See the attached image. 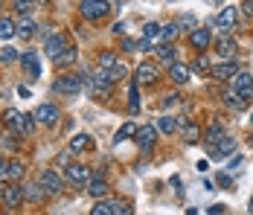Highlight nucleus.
Returning a JSON list of instances; mask_svg holds the SVG:
<instances>
[{"instance_id": "21", "label": "nucleus", "mask_w": 253, "mask_h": 215, "mask_svg": "<svg viewBox=\"0 0 253 215\" xmlns=\"http://www.w3.org/2000/svg\"><path fill=\"white\" fill-rule=\"evenodd\" d=\"M117 207H120V201H114V198H99L96 207L90 210V215H117Z\"/></svg>"}, {"instance_id": "49", "label": "nucleus", "mask_w": 253, "mask_h": 215, "mask_svg": "<svg viewBox=\"0 0 253 215\" xmlns=\"http://www.w3.org/2000/svg\"><path fill=\"white\" fill-rule=\"evenodd\" d=\"M0 99H3V90H0Z\"/></svg>"}, {"instance_id": "14", "label": "nucleus", "mask_w": 253, "mask_h": 215, "mask_svg": "<svg viewBox=\"0 0 253 215\" xmlns=\"http://www.w3.org/2000/svg\"><path fill=\"white\" fill-rule=\"evenodd\" d=\"M215 52L221 55V61H230V58H236V52H239V44H236V38H230V35H224V38H218L215 41Z\"/></svg>"}, {"instance_id": "6", "label": "nucleus", "mask_w": 253, "mask_h": 215, "mask_svg": "<svg viewBox=\"0 0 253 215\" xmlns=\"http://www.w3.org/2000/svg\"><path fill=\"white\" fill-rule=\"evenodd\" d=\"M32 117H35L38 125H55L58 117H61V108H58V105H52V102H44V105H38V108H35V114H32Z\"/></svg>"}, {"instance_id": "18", "label": "nucleus", "mask_w": 253, "mask_h": 215, "mask_svg": "<svg viewBox=\"0 0 253 215\" xmlns=\"http://www.w3.org/2000/svg\"><path fill=\"white\" fill-rule=\"evenodd\" d=\"M67 44H70V41H67V38H64V35H61V32H52L50 38H47V41H44V52H47V55H50V58H55V55H58V52H61V49L67 47Z\"/></svg>"}, {"instance_id": "25", "label": "nucleus", "mask_w": 253, "mask_h": 215, "mask_svg": "<svg viewBox=\"0 0 253 215\" xmlns=\"http://www.w3.org/2000/svg\"><path fill=\"white\" fill-rule=\"evenodd\" d=\"M169 76H172V82H175V85H186V82H189V64L175 61V64L169 67Z\"/></svg>"}, {"instance_id": "29", "label": "nucleus", "mask_w": 253, "mask_h": 215, "mask_svg": "<svg viewBox=\"0 0 253 215\" xmlns=\"http://www.w3.org/2000/svg\"><path fill=\"white\" fill-rule=\"evenodd\" d=\"M18 35V21L15 18H0V38H15Z\"/></svg>"}, {"instance_id": "5", "label": "nucleus", "mask_w": 253, "mask_h": 215, "mask_svg": "<svg viewBox=\"0 0 253 215\" xmlns=\"http://www.w3.org/2000/svg\"><path fill=\"white\" fill-rule=\"evenodd\" d=\"M189 44H192L195 52H207V49L212 47V29H210V26L192 29V32H189Z\"/></svg>"}, {"instance_id": "4", "label": "nucleus", "mask_w": 253, "mask_h": 215, "mask_svg": "<svg viewBox=\"0 0 253 215\" xmlns=\"http://www.w3.org/2000/svg\"><path fill=\"white\" fill-rule=\"evenodd\" d=\"M38 183L47 189V195H58V192L64 189V177H61L55 169H44V172L38 174Z\"/></svg>"}, {"instance_id": "46", "label": "nucleus", "mask_w": 253, "mask_h": 215, "mask_svg": "<svg viewBox=\"0 0 253 215\" xmlns=\"http://www.w3.org/2000/svg\"><path fill=\"white\" fill-rule=\"evenodd\" d=\"M248 210H251V215H253V198H251V204H248Z\"/></svg>"}, {"instance_id": "39", "label": "nucleus", "mask_w": 253, "mask_h": 215, "mask_svg": "<svg viewBox=\"0 0 253 215\" xmlns=\"http://www.w3.org/2000/svg\"><path fill=\"white\" fill-rule=\"evenodd\" d=\"M134 134H137V125H134V122H126V125H123V128L117 131V137H114V143H126L128 137H134Z\"/></svg>"}, {"instance_id": "15", "label": "nucleus", "mask_w": 253, "mask_h": 215, "mask_svg": "<svg viewBox=\"0 0 253 215\" xmlns=\"http://www.w3.org/2000/svg\"><path fill=\"white\" fill-rule=\"evenodd\" d=\"M154 55H157V64H160V67H172L177 61V47L160 44V47H154Z\"/></svg>"}, {"instance_id": "12", "label": "nucleus", "mask_w": 253, "mask_h": 215, "mask_svg": "<svg viewBox=\"0 0 253 215\" xmlns=\"http://www.w3.org/2000/svg\"><path fill=\"white\" fill-rule=\"evenodd\" d=\"M84 189H87V195H90V198H105V195H108V189H111V186H108V177H105L102 172H93Z\"/></svg>"}, {"instance_id": "33", "label": "nucleus", "mask_w": 253, "mask_h": 215, "mask_svg": "<svg viewBox=\"0 0 253 215\" xmlns=\"http://www.w3.org/2000/svg\"><path fill=\"white\" fill-rule=\"evenodd\" d=\"M233 151H236V140L233 137H224L221 143L212 148V157H224V154H233Z\"/></svg>"}, {"instance_id": "9", "label": "nucleus", "mask_w": 253, "mask_h": 215, "mask_svg": "<svg viewBox=\"0 0 253 215\" xmlns=\"http://www.w3.org/2000/svg\"><path fill=\"white\" fill-rule=\"evenodd\" d=\"M239 70H242V67L236 64V58H230V61H218L210 76H212L215 82H233V79L239 76Z\"/></svg>"}, {"instance_id": "27", "label": "nucleus", "mask_w": 253, "mask_h": 215, "mask_svg": "<svg viewBox=\"0 0 253 215\" xmlns=\"http://www.w3.org/2000/svg\"><path fill=\"white\" fill-rule=\"evenodd\" d=\"M221 102H224L227 108H233V111H245V105H248V102H245L242 96L236 93L233 87H230V90H224V93H221Z\"/></svg>"}, {"instance_id": "41", "label": "nucleus", "mask_w": 253, "mask_h": 215, "mask_svg": "<svg viewBox=\"0 0 253 215\" xmlns=\"http://www.w3.org/2000/svg\"><path fill=\"white\" fill-rule=\"evenodd\" d=\"M117 215H134V207H131L128 201H120V207H117Z\"/></svg>"}, {"instance_id": "23", "label": "nucleus", "mask_w": 253, "mask_h": 215, "mask_svg": "<svg viewBox=\"0 0 253 215\" xmlns=\"http://www.w3.org/2000/svg\"><path fill=\"white\" fill-rule=\"evenodd\" d=\"M35 32H38V21H32L29 15H21V18H18V35L26 41V38H32Z\"/></svg>"}, {"instance_id": "48", "label": "nucleus", "mask_w": 253, "mask_h": 215, "mask_svg": "<svg viewBox=\"0 0 253 215\" xmlns=\"http://www.w3.org/2000/svg\"><path fill=\"white\" fill-rule=\"evenodd\" d=\"M251 125H253V114H251Z\"/></svg>"}, {"instance_id": "32", "label": "nucleus", "mask_w": 253, "mask_h": 215, "mask_svg": "<svg viewBox=\"0 0 253 215\" xmlns=\"http://www.w3.org/2000/svg\"><path fill=\"white\" fill-rule=\"evenodd\" d=\"M177 35H180V26L177 24H163L160 26V41H163V44H172Z\"/></svg>"}, {"instance_id": "40", "label": "nucleus", "mask_w": 253, "mask_h": 215, "mask_svg": "<svg viewBox=\"0 0 253 215\" xmlns=\"http://www.w3.org/2000/svg\"><path fill=\"white\" fill-rule=\"evenodd\" d=\"M32 0H12V9H15V15H29L32 12Z\"/></svg>"}, {"instance_id": "1", "label": "nucleus", "mask_w": 253, "mask_h": 215, "mask_svg": "<svg viewBox=\"0 0 253 215\" xmlns=\"http://www.w3.org/2000/svg\"><path fill=\"white\" fill-rule=\"evenodd\" d=\"M79 15H82L84 21L96 24V21H102V18L111 15V0H82V3H79Z\"/></svg>"}, {"instance_id": "20", "label": "nucleus", "mask_w": 253, "mask_h": 215, "mask_svg": "<svg viewBox=\"0 0 253 215\" xmlns=\"http://www.w3.org/2000/svg\"><path fill=\"white\" fill-rule=\"evenodd\" d=\"M236 21H239V12H236L233 6H224V9L218 12V18H215V26H218V29H233Z\"/></svg>"}, {"instance_id": "38", "label": "nucleus", "mask_w": 253, "mask_h": 215, "mask_svg": "<svg viewBox=\"0 0 253 215\" xmlns=\"http://www.w3.org/2000/svg\"><path fill=\"white\" fill-rule=\"evenodd\" d=\"M105 73H108V79H111V82H114V85H117V82H120V79H126V76H128L126 64H120V61H117V64H114V67H105Z\"/></svg>"}, {"instance_id": "19", "label": "nucleus", "mask_w": 253, "mask_h": 215, "mask_svg": "<svg viewBox=\"0 0 253 215\" xmlns=\"http://www.w3.org/2000/svg\"><path fill=\"white\" fill-rule=\"evenodd\" d=\"M180 137L186 140L189 145H195V143H201V128L195 125V122H189V120H180Z\"/></svg>"}, {"instance_id": "44", "label": "nucleus", "mask_w": 253, "mask_h": 215, "mask_svg": "<svg viewBox=\"0 0 253 215\" xmlns=\"http://www.w3.org/2000/svg\"><path fill=\"white\" fill-rule=\"evenodd\" d=\"M175 102H177V93H169L166 99H163V105H175Z\"/></svg>"}, {"instance_id": "13", "label": "nucleus", "mask_w": 253, "mask_h": 215, "mask_svg": "<svg viewBox=\"0 0 253 215\" xmlns=\"http://www.w3.org/2000/svg\"><path fill=\"white\" fill-rule=\"evenodd\" d=\"M224 137H227V131H224V125H221V122H212V125L207 128V134H204L201 140H204V143H207V151L212 154V148H215V145L221 143Z\"/></svg>"}, {"instance_id": "26", "label": "nucleus", "mask_w": 253, "mask_h": 215, "mask_svg": "<svg viewBox=\"0 0 253 215\" xmlns=\"http://www.w3.org/2000/svg\"><path fill=\"white\" fill-rule=\"evenodd\" d=\"M140 111V85H137V79H131V85H128V114H137Z\"/></svg>"}, {"instance_id": "16", "label": "nucleus", "mask_w": 253, "mask_h": 215, "mask_svg": "<svg viewBox=\"0 0 253 215\" xmlns=\"http://www.w3.org/2000/svg\"><path fill=\"white\" fill-rule=\"evenodd\" d=\"M21 67L26 70V76H29V79H38L41 67H38V52H35V49H26V52H21Z\"/></svg>"}, {"instance_id": "10", "label": "nucleus", "mask_w": 253, "mask_h": 215, "mask_svg": "<svg viewBox=\"0 0 253 215\" xmlns=\"http://www.w3.org/2000/svg\"><path fill=\"white\" fill-rule=\"evenodd\" d=\"M134 79H137V85H157V79H160V64H154V61H143L137 73H134Z\"/></svg>"}, {"instance_id": "28", "label": "nucleus", "mask_w": 253, "mask_h": 215, "mask_svg": "<svg viewBox=\"0 0 253 215\" xmlns=\"http://www.w3.org/2000/svg\"><path fill=\"white\" fill-rule=\"evenodd\" d=\"M154 128H157L160 134H175L177 128H180V120H175V117H157Z\"/></svg>"}, {"instance_id": "24", "label": "nucleus", "mask_w": 253, "mask_h": 215, "mask_svg": "<svg viewBox=\"0 0 253 215\" xmlns=\"http://www.w3.org/2000/svg\"><path fill=\"white\" fill-rule=\"evenodd\" d=\"M24 195H26V201H32V204H41L44 198H47V189L35 180V183H24Z\"/></svg>"}, {"instance_id": "17", "label": "nucleus", "mask_w": 253, "mask_h": 215, "mask_svg": "<svg viewBox=\"0 0 253 215\" xmlns=\"http://www.w3.org/2000/svg\"><path fill=\"white\" fill-rule=\"evenodd\" d=\"M76 58H79V49L73 47V44H67V47L61 49L55 58H52V64L58 67V70H64V67H70V64H76Z\"/></svg>"}, {"instance_id": "47", "label": "nucleus", "mask_w": 253, "mask_h": 215, "mask_svg": "<svg viewBox=\"0 0 253 215\" xmlns=\"http://www.w3.org/2000/svg\"><path fill=\"white\" fill-rule=\"evenodd\" d=\"M3 140H6V137H3V131H0V148H3Z\"/></svg>"}, {"instance_id": "31", "label": "nucleus", "mask_w": 253, "mask_h": 215, "mask_svg": "<svg viewBox=\"0 0 253 215\" xmlns=\"http://www.w3.org/2000/svg\"><path fill=\"white\" fill-rule=\"evenodd\" d=\"M35 131V117L32 114H21V120H18V134L21 137H29Z\"/></svg>"}, {"instance_id": "30", "label": "nucleus", "mask_w": 253, "mask_h": 215, "mask_svg": "<svg viewBox=\"0 0 253 215\" xmlns=\"http://www.w3.org/2000/svg\"><path fill=\"white\" fill-rule=\"evenodd\" d=\"M189 70L201 73V76H210V73H212V61H210V58H207L204 52H198V58H195V61L189 64Z\"/></svg>"}, {"instance_id": "3", "label": "nucleus", "mask_w": 253, "mask_h": 215, "mask_svg": "<svg viewBox=\"0 0 253 215\" xmlns=\"http://www.w3.org/2000/svg\"><path fill=\"white\" fill-rule=\"evenodd\" d=\"M90 174H93V172L84 166V163H67V166H64V177H67V183H73V186H87Z\"/></svg>"}, {"instance_id": "34", "label": "nucleus", "mask_w": 253, "mask_h": 215, "mask_svg": "<svg viewBox=\"0 0 253 215\" xmlns=\"http://www.w3.org/2000/svg\"><path fill=\"white\" fill-rule=\"evenodd\" d=\"M18 120H21V114H18L15 108H6V111H3V117H0V122H3L9 131H18Z\"/></svg>"}, {"instance_id": "43", "label": "nucleus", "mask_w": 253, "mask_h": 215, "mask_svg": "<svg viewBox=\"0 0 253 215\" xmlns=\"http://www.w3.org/2000/svg\"><path fill=\"white\" fill-rule=\"evenodd\" d=\"M123 49H126V52H134V49H140V44L131 41V38H123Z\"/></svg>"}, {"instance_id": "8", "label": "nucleus", "mask_w": 253, "mask_h": 215, "mask_svg": "<svg viewBox=\"0 0 253 215\" xmlns=\"http://www.w3.org/2000/svg\"><path fill=\"white\" fill-rule=\"evenodd\" d=\"M26 201L24 183H6V195H3V210H18Z\"/></svg>"}, {"instance_id": "50", "label": "nucleus", "mask_w": 253, "mask_h": 215, "mask_svg": "<svg viewBox=\"0 0 253 215\" xmlns=\"http://www.w3.org/2000/svg\"><path fill=\"white\" fill-rule=\"evenodd\" d=\"M0 41H3V38H0Z\"/></svg>"}, {"instance_id": "11", "label": "nucleus", "mask_w": 253, "mask_h": 215, "mask_svg": "<svg viewBox=\"0 0 253 215\" xmlns=\"http://www.w3.org/2000/svg\"><path fill=\"white\" fill-rule=\"evenodd\" d=\"M233 90L242 96L245 102H251V99H253V76H251V73L239 70V76L233 79Z\"/></svg>"}, {"instance_id": "7", "label": "nucleus", "mask_w": 253, "mask_h": 215, "mask_svg": "<svg viewBox=\"0 0 253 215\" xmlns=\"http://www.w3.org/2000/svg\"><path fill=\"white\" fill-rule=\"evenodd\" d=\"M134 140H137V148L143 151V154H149L157 143V128L154 125H143V128H137V134H134Z\"/></svg>"}, {"instance_id": "36", "label": "nucleus", "mask_w": 253, "mask_h": 215, "mask_svg": "<svg viewBox=\"0 0 253 215\" xmlns=\"http://www.w3.org/2000/svg\"><path fill=\"white\" fill-rule=\"evenodd\" d=\"M21 61V52L15 47H0V64H15Z\"/></svg>"}, {"instance_id": "42", "label": "nucleus", "mask_w": 253, "mask_h": 215, "mask_svg": "<svg viewBox=\"0 0 253 215\" xmlns=\"http://www.w3.org/2000/svg\"><path fill=\"white\" fill-rule=\"evenodd\" d=\"M242 15L253 21V0H242Z\"/></svg>"}, {"instance_id": "35", "label": "nucleus", "mask_w": 253, "mask_h": 215, "mask_svg": "<svg viewBox=\"0 0 253 215\" xmlns=\"http://www.w3.org/2000/svg\"><path fill=\"white\" fill-rule=\"evenodd\" d=\"M117 64V52L114 49H102L96 55V67H114Z\"/></svg>"}, {"instance_id": "2", "label": "nucleus", "mask_w": 253, "mask_h": 215, "mask_svg": "<svg viewBox=\"0 0 253 215\" xmlns=\"http://www.w3.org/2000/svg\"><path fill=\"white\" fill-rule=\"evenodd\" d=\"M82 90H84V82H82V76H67V73H61V76L52 82V93L79 96Z\"/></svg>"}, {"instance_id": "22", "label": "nucleus", "mask_w": 253, "mask_h": 215, "mask_svg": "<svg viewBox=\"0 0 253 215\" xmlns=\"http://www.w3.org/2000/svg\"><path fill=\"white\" fill-rule=\"evenodd\" d=\"M24 174H26V166L21 160H9V163H6V177H9V183H21Z\"/></svg>"}, {"instance_id": "45", "label": "nucleus", "mask_w": 253, "mask_h": 215, "mask_svg": "<svg viewBox=\"0 0 253 215\" xmlns=\"http://www.w3.org/2000/svg\"><path fill=\"white\" fill-rule=\"evenodd\" d=\"M6 163H9V160H3V157H0V180L6 177Z\"/></svg>"}, {"instance_id": "37", "label": "nucleus", "mask_w": 253, "mask_h": 215, "mask_svg": "<svg viewBox=\"0 0 253 215\" xmlns=\"http://www.w3.org/2000/svg\"><path fill=\"white\" fill-rule=\"evenodd\" d=\"M87 145H90V134H76V137L70 140V151L79 154V151H84Z\"/></svg>"}]
</instances>
